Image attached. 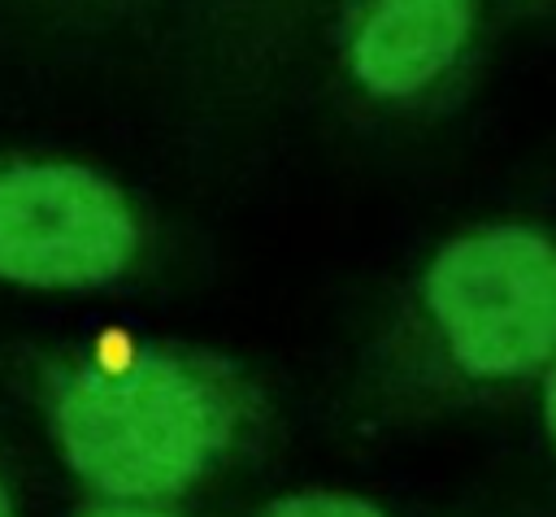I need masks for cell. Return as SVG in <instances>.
<instances>
[{
	"instance_id": "5b68a950",
	"label": "cell",
	"mask_w": 556,
	"mask_h": 517,
	"mask_svg": "<svg viewBox=\"0 0 556 517\" xmlns=\"http://www.w3.org/2000/svg\"><path fill=\"white\" fill-rule=\"evenodd\" d=\"M256 517H391V513L356 491L308 487V491H287V495L269 500Z\"/></svg>"
},
{
	"instance_id": "277c9868",
	"label": "cell",
	"mask_w": 556,
	"mask_h": 517,
	"mask_svg": "<svg viewBox=\"0 0 556 517\" xmlns=\"http://www.w3.org/2000/svg\"><path fill=\"white\" fill-rule=\"evenodd\" d=\"M473 0H374L348 39V74L374 100L426 96L465 52Z\"/></svg>"
},
{
	"instance_id": "52a82bcc",
	"label": "cell",
	"mask_w": 556,
	"mask_h": 517,
	"mask_svg": "<svg viewBox=\"0 0 556 517\" xmlns=\"http://www.w3.org/2000/svg\"><path fill=\"white\" fill-rule=\"evenodd\" d=\"M539 408H543V430H547V443L556 452V361L547 365V374L539 378Z\"/></svg>"
},
{
	"instance_id": "7a4b0ae2",
	"label": "cell",
	"mask_w": 556,
	"mask_h": 517,
	"mask_svg": "<svg viewBox=\"0 0 556 517\" xmlns=\"http://www.w3.org/2000/svg\"><path fill=\"white\" fill-rule=\"evenodd\" d=\"M556 361V239L530 222H486L443 239L387 339L369 395L421 417L539 387Z\"/></svg>"
},
{
	"instance_id": "3957f363",
	"label": "cell",
	"mask_w": 556,
	"mask_h": 517,
	"mask_svg": "<svg viewBox=\"0 0 556 517\" xmlns=\"http://www.w3.org/2000/svg\"><path fill=\"white\" fill-rule=\"evenodd\" d=\"M148 256V226L109 174L61 156L0 152V282L104 291Z\"/></svg>"
},
{
	"instance_id": "ba28073f",
	"label": "cell",
	"mask_w": 556,
	"mask_h": 517,
	"mask_svg": "<svg viewBox=\"0 0 556 517\" xmlns=\"http://www.w3.org/2000/svg\"><path fill=\"white\" fill-rule=\"evenodd\" d=\"M0 517H17V508H13V491H9V482H4V474H0Z\"/></svg>"
},
{
	"instance_id": "8992f818",
	"label": "cell",
	"mask_w": 556,
	"mask_h": 517,
	"mask_svg": "<svg viewBox=\"0 0 556 517\" xmlns=\"http://www.w3.org/2000/svg\"><path fill=\"white\" fill-rule=\"evenodd\" d=\"M74 517H187L178 504L169 500H122V495H96L87 508H78Z\"/></svg>"
},
{
	"instance_id": "6da1fadb",
	"label": "cell",
	"mask_w": 556,
	"mask_h": 517,
	"mask_svg": "<svg viewBox=\"0 0 556 517\" xmlns=\"http://www.w3.org/2000/svg\"><path fill=\"white\" fill-rule=\"evenodd\" d=\"M35 404L65 469L91 495L169 500L200 491L269 426L256 378L208 348L109 335L48 352Z\"/></svg>"
}]
</instances>
